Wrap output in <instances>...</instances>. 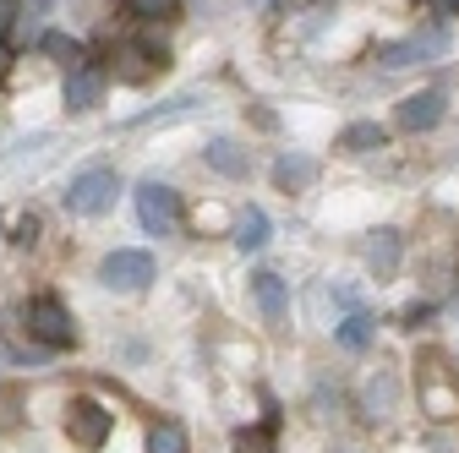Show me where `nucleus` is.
<instances>
[{"label":"nucleus","instance_id":"f257e3e1","mask_svg":"<svg viewBox=\"0 0 459 453\" xmlns=\"http://www.w3.org/2000/svg\"><path fill=\"white\" fill-rule=\"evenodd\" d=\"M115 192H121L115 169H82V175H72V186H66V213L99 218V213L115 208Z\"/></svg>","mask_w":459,"mask_h":453},{"label":"nucleus","instance_id":"f03ea898","mask_svg":"<svg viewBox=\"0 0 459 453\" xmlns=\"http://www.w3.org/2000/svg\"><path fill=\"white\" fill-rule=\"evenodd\" d=\"M22 322H28V333L39 338L44 350H66L72 338H77V328H72V312L55 301V295H33L28 301V312H22Z\"/></svg>","mask_w":459,"mask_h":453},{"label":"nucleus","instance_id":"7ed1b4c3","mask_svg":"<svg viewBox=\"0 0 459 453\" xmlns=\"http://www.w3.org/2000/svg\"><path fill=\"white\" fill-rule=\"evenodd\" d=\"M137 218H143L148 235H176L181 230V197L164 181H143L137 186Z\"/></svg>","mask_w":459,"mask_h":453},{"label":"nucleus","instance_id":"20e7f679","mask_svg":"<svg viewBox=\"0 0 459 453\" xmlns=\"http://www.w3.org/2000/svg\"><path fill=\"white\" fill-rule=\"evenodd\" d=\"M99 278L109 290H148V278H153V257L137 252V246H121V252H109L99 262Z\"/></svg>","mask_w":459,"mask_h":453},{"label":"nucleus","instance_id":"39448f33","mask_svg":"<svg viewBox=\"0 0 459 453\" xmlns=\"http://www.w3.org/2000/svg\"><path fill=\"white\" fill-rule=\"evenodd\" d=\"M109 426H115V415H109L104 405H93V399H77V405L66 410V432H72V442H82V448H104Z\"/></svg>","mask_w":459,"mask_h":453},{"label":"nucleus","instance_id":"423d86ee","mask_svg":"<svg viewBox=\"0 0 459 453\" xmlns=\"http://www.w3.org/2000/svg\"><path fill=\"white\" fill-rule=\"evenodd\" d=\"M443 121V93H411L405 104H399V126H405V132H432Z\"/></svg>","mask_w":459,"mask_h":453},{"label":"nucleus","instance_id":"0eeeda50","mask_svg":"<svg viewBox=\"0 0 459 453\" xmlns=\"http://www.w3.org/2000/svg\"><path fill=\"white\" fill-rule=\"evenodd\" d=\"M252 295H257V306H263V317H268L273 328L290 317V290H284L279 273H252Z\"/></svg>","mask_w":459,"mask_h":453},{"label":"nucleus","instance_id":"6e6552de","mask_svg":"<svg viewBox=\"0 0 459 453\" xmlns=\"http://www.w3.org/2000/svg\"><path fill=\"white\" fill-rule=\"evenodd\" d=\"M317 181V158L312 153H284L279 164H273V186L279 192H307Z\"/></svg>","mask_w":459,"mask_h":453},{"label":"nucleus","instance_id":"1a4fd4ad","mask_svg":"<svg viewBox=\"0 0 459 453\" xmlns=\"http://www.w3.org/2000/svg\"><path fill=\"white\" fill-rule=\"evenodd\" d=\"M203 158L219 169V175H230V181H241L247 169H252V153H247L241 142H230V137H213V142L203 148Z\"/></svg>","mask_w":459,"mask_h":453},{"label":"nucleus","instance_id":"9d476101","mask_svg":"<svg viewBox=\"0 0 459 453\" xmlns=\"http://www.w3.org/2000/svg\"><path fill=\"white\" fill-rule=\"evenodd\" d=\"M399 230H372V241H367V268L377 273V278H394L399 273Z\"/></svg>","mask_w":459,"mask_h":453},{"label":"nucleus","instance_id":"9b49d317","mask_svg":"<svg viewBox=\"0 0 459 453\" xmlns=\"http://www.w3.org/2000/svg\"><path fill=\"white\" fill-rule=\"evenodd\" d=\"M99 93H104V77L93 66H72V77H66V109H93Z\"/></svg>","mask_w":459,"mask_h":453},{"label":"nucleus","instance_id":"f8f14e48","mask_svg":"<svg viewBox=\"0 0 459 453\" xmlns=\"http://www.w3.org/2000/svg\"><path fill=\"white\" fill-rule=\"evenodd\" d=\"M339 148L344 153H377V148H388V132L377 121H351V126L339 132Z\"/></svg>","mask_w":459,"mask_h":453},{"label":"nucleus","instance_id":"ddd939ff","mask_svg":"<svg viewBox=\"0 0 459 453\" xmlns=\"http://www.w3.org/2000/svg\"><path fill=\"white\" fill-rule=\"evenodd\" d=\"M236 246H241V252H263V246H268V213H263V208H247V213L236 218Z\"/></svg>","mask_w":459,"mask_h":453},{"label":"nucleus","instance_id":"4468645a","mask_svg":"<svg viewBox=\"0 0 459 453\" xmlns=\"http://www.w3.org/2000/svg\"><path fill=\"white\" fill-rule=\"evenodd\" d=\"M333 338H339V345H344V350H367V345H372V317H361V312H351V317H344V322L333 328Z\"/></svg>","mask_w":459,"mask_h":453},{"label":"nucleus","instance_id":"2eb2a0df","mask_svg":"<svg viewBox=\"0 0 459 453\" xmlns=\"http://www.w3.org/2000/svg\"><path fill=\"white\" fill-rule=\"evenodd\" d=\"M394 399H399V382H394L388 372L367 382V410H372V415H388V410H394Z\"/></svg>","mask_w":459,"mask_h":453},{"label":"nucleus","instance_id":"dca6fc26","mask_svg":"<svg viewBox=\"0 0 459 453\" xmlns=\"http://www.w3.org/2000/svg\"><path fill=\"white\" fill-rule=\"evenodd\" d=\"M148 453H186V432H181L176 421L153 426V432H148Z\"/></svg>","mask_w":459,"mask_h":453},{"label":"nucleus","instance_id":"f3484780","mask_svg":"<svg viewBox=\"0 0 459 453\" xmlns=\"http://www.w3.org/2000/svg\"><path fill=\"white\" fill-rule=\"evenodd\" d=\"M236 453H273V421H263V426H247V432L236 437Z\"/></svg>","mask_w":459,"mask_h":453},{"label":"nucleus","instance_id":"a211bd4d","mask_svg":"<svg viewBox=\"0 0 459 453\" xmlns=\"http://www.w3.org/2000/svg\"><path fill=\"white\" fill-rule=\"evenodd\" d=\"M181 0H126V12L143 17V22H159V17H176Z\"/></svg>","mask_w":459,"mask_h":453},{"label":"nucleus","instance_id":"6ab92c4d","mask_svg":"<svg viewBox=\"0 0 459 453\" xmlns=\"http://www.w3.org/2000/svg\"><path fill=\"white\" fill-rule=\"evenodd\" d=\"M377 61H383V66H411V61H421V49H416V38H405V44H383Z\"/></svg>","mask_w":459,"mask_h":453},{"label":"nucleus","instance_id":"aec40b11","mask_svg":"<svg viewBox=\"0 0 459 453\" xmlns=\"http://www.w3.org/2000/svg\"><path fill=\"white\" fill-rule=\"evenodd\" d=\"M39 44H44V55H55V61H66V66L82 55V49H77V38H66V33H44Z\"/></svg>","mask_w":459,"mask_h":453},{"label":"nucleus","instance_id":"412c9836","mask_svg":"<svg viewBox=\"0 0 459 453\" xmlns=\"http://www.w3.org/2000/svg\"><path fill=\"white\" fill-rule=\"evenodd\" d=\"M12 17H17V0H0V33L12 28Z\"/></svg>","mask_w":459,"mask_h":453},{"label":"nucleus","instance_id":"4be33fe9","mask_svg":"<svg viewBox=\"0 0 459 453\" xmlns=\"http://www.w3.org/2000/svg\"><path fill=\"white\" fill-rule=\"evenodd\" d=\"M6 66H12V55H6V44H0V77H6Z\"/></svg>","mask_w":459,"mask_h":453},{"label":"nucleus","instance_id":"5701e85b","mask_svg":"<svg viewBox=\"0 0 459 453\" xmlns=\"http://www.w3.org/2000/svg\"><path fill=\"white\" fill-rule=\"evenodd\" d=\"M443 6H454V12H459V0H443Z\"/></svg>","mask_w":459,"mask_h":453}]
</instances>
